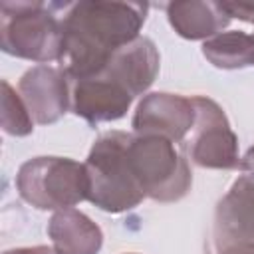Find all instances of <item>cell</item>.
Segmentation results:
<instances>
[{"label":"cell","mask_w":254,"mask_h":254,"mask_svg":"<svg viewBox=\"0 0 254 254\" xmlns=\"http://www.w3.org/2000/svg\"><path fill=\"white\" fill-rule=\"evenodd\" d=\"M64 30L60 69L69 81L101 73L115 52L139 38L149 4L141 2H54Z\"/></svg>","instance_id":"cell-1"},{"label":"cell","mask_w":254,"mask_h":254,"mask_svg":"<svg viewBox=\"0 0 254 254\" xmlns=\"http://www.w3.org/2000/svg\"><path fill=\"white\" fill-rule=\"evenodd\" d=\"M129 139L131 133L107 131L95 139L85 159L89 175L87 200L111 214L131 210L145 198L127 159Z\"/></svg>","instance_id":"cell-2"},{"label":"cell","mask_w":254,"mask_h":254,"mask_svg":"<svg viewBox=\"0 0 254 254\" xmlns=\"http://www.w3.org/2000/svg\"><path fill=\"white\" fill-rule=\"evenodd\" d=\"M62 20L54 4L0 2V46L6 54L38 64L60 60Z\"/></svg>","instance_id":"cell-3"},{"label":"cell","mask_w":254,"mask_h":254,"mask_svg":"<svg viewBox=\"0 0 254 254\" xmlns=\"http://www.w3.org/2000/svg\"><path fill=\"white\" fill-rule=\"evenodd\" d=\"M127 159L145 196L159 202H177L190 190V165L173 141L161 135L133 133Z\"/></svg>","instance_id":"cell-4"},{"label":"cell","mask_w":254,"mask_h":254,"mask_svg":"<svg viewBox=\"0 0 254 254\" xmlns=\"http://www.w3.org/2000/svg\"><path fill=\"white\" fill-rule=\"evenodd\" d=\"M18 194L38 210H64L87 200L85 163L67 157H34L16 175Z\"/></svg>","instance_id":"cell-5"},{"label":"cell","mask_w":254,"mask_h":254,"mask_svg":"<svg viewBox=\"0 0 254 254\" xmlns=\"http://www.w3.org/2000/svg\"><path fill=\"white\" fill-rule=\"evenodd\" d=\"M190 99L194 105V125L181 143L187 161L200 169H242L238 137L224 109L204 95H194Z\"/></svg>","instance_id":"cell-6"},{"label":"cell","mask_w":254,"mask_h":254,"mask_svg":"<svg viewBox=\"0 0 254 254\" xmlns=\"http://www.w3.org/2000/svg\"><path fill=\"white\" fill-rule=\"evenodd\" d=\"M131 125L139 135H161L173 143H183L194 125L192 99L165 91L147 93L137 103Z\"/></svg>","instance_id":"cell-7"},{"label":"cell","mask_w":254,"mask_h":254,"mask_svg":"<svg viewBox=\"0 0 254 254\" xmlns=\"http://www.w3.org/2000/svg\"><path fill=\"white\" fill-rule=\"evenodd\" d=\"M18 93L24 99L32 119L40 125L56 123L71 107L69 77L60 67H30L18 81Z\"/></svg>","instance_id":"cell-8"},{"label":"cell","mask_w":254,"mask_h":254,"mask_svg":"<svg viewBox=\"0 0 254 254\" xmlns=\"http://www.w3.org/2000/svg\"><path fill=\"white\" fill-rule=\"evenodd\" d=\"M69 89H71L69 109L91 125L121 119L129 111L135 99L125 87H121L117 81L109 79L103 73L69 81Z\"/></svg>","instance_id":"cell-9"},{"label":"cell","mask_w":254,"mask_h":254,"mask_svg":"<svg viewBox=\"0 0 254 254\" xmlns=\"http://www.w3.org/2000/svg\"><path fill=\"white\" fill-rule=\"evenodd\" d=\"M159 65L161 58L155 42L145 36H139L137 40L115 52L101 73L117 81L133 97H137L153 85L159 73Z\"/></svg>","instance_id":"cell-10"},{"label":"cell","mask_w":254,"mask_h":254,"mask_svg":"<svg viewBox=\"0 0 254 254\" xmlns=\"http://www.w3.org/2000/svg\"><path fill=\"white\" fill-rule=\"evenodd\" d=\"M212 230L224 238L254 242V175L242 173L218 200Z\"/></svg>","instance_id":"cell-11"},{"label":"cell","mask_w":254,"mask_h":254,"mask_svg":"<svg viewBox=\"0 0 254 254\" xmlns=\"http://www.w3.org/2000/svg\"><path fill=\"white\" fill-rule=\"evenodd\" d=\"M167 18L173 30L185 40H210L228 26L232 20L222 2L187 0L167 4Z\"/></svg>","instance_id":"cell-12"},{"label":"cell","mask_w":254,"mask_h":254,"mask_svg":"<svg viewBox=\"0 0 254 254\" xmlns=\"http://www.w3.org/2000/svg\"><path fill=\"white\" fill-rule=\"evenodd\" d=\"M48 236L58 254H97L103 244L101 228L75 208L56 210L48 222Z\"/></svg>","instance_id":"cell-13"},{"label":"cell","mask_w":254,"mask_h":254,"mask_svg":"<svg viewBox=\"0 0 254 254\" xmlns=\"http://www.w3.org/2000/svg\"><path fill=\"white\" fill-rule=\"evenodd\" d=\"M202 56L220 69H242L254 65V34L242 30L222 32L202 44Z\"/></svg>","instance_id":"cell-14"},{"label":"cell","mask_w":254,"mask_h":254,"mask_svg":"<svg viewBox=\"0 0 254 254\" xmlns=\"http://www.w3.org/2000/svg\"><path fill=\"white\" fill-rule=\"evenodd\" d=\"M2 129L14 137H26L34 131V119L16 89L2 81Z\"/></svg>","instance_id":"cell-15"},{"label":"cell","mask_w":254,"mask_h":254,"mask_svg":"<svg viewBox=\"0 0 254 254\" xmlns=\"http://www.w3.org/2000/svg\"><path fill=\"white\" fill-rule=\"evenodd\" d=\"M206 254H254V242L224 238L218 232L210 230L206 242Z\"/></svg>","instance_id":"cell-16"},{"label":"cell","mask_w":254,"mask_h":254,"mask_svg":"<svg viewBox=\"0 0 254 254\" xmlns=\"http://www.w3.org/2000/svg\"><path fill=\"white\" fill-rule=\"evenodd\" d=\"M230 18H238L254 24V2H222Z\"/></svg>","instance_id":"cell-17"},{"label":"cell","mask_w":254,"mask_h":254,"mask_svg":"<svg viewBox=\"0 0 254 254\" xmlns=\"http://www.w3.org/2000/svg\"><path fill=\"white\" fill-rule=\"evenodd\" d=\"M4 254H58V250L50 246H28V248H12L6 250Z\"/></svg>","instance_id":"cell-18"},{"label":"cell","mask_w":254,"mask_h":254,"mask_svg":"<svg viewBox=\"0 0 254 254\" xmlns=\"http://www.w3.org/2000/svg\"><path fill=\"white\" fill-rule=\"evenodd\" d=\"M242 171L254 175V145H252V147L246 151V155L242 157Z\"/></svg>","instance_id":"cell-19"},{"label":"cell","mask_w":254,"mask_h":254,"mask_svg":"<svg viewBox=\"0 0 254 254\" xmlns=\"http://www.w3.org/2000/svg\"><path fill=\"white\" fill-rule=\"evenodd\" d=\"M129 254H135V252H129Z\"/></svg>","instance_id":"cell-20"}]
</instances>
